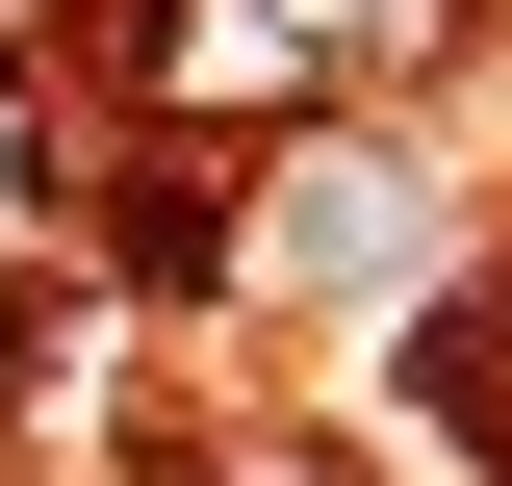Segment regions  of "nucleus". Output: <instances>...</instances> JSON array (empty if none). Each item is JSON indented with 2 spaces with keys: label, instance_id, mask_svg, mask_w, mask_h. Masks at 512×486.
Wrapping results in <instances>:
<instances>
[{
  "label": "nucleus",
  "instance_id": "3",
  "mask_svg": "<svg viewBox=\"0 0 512 486\" xmlns=\"http://www.w3.org/2000/svg\"><path fill=\"white\" fill-rule=\"evenodd\" d=\"M205 486H308V461H205Z\"/></svg>",
  "mask_w": 512,
  "mask_h": 486
},
{
  "label": "nucleus",
  "instance_id": "2",
  "mask_svg": "<svg viewBox=\"0 0 512 486\" xmlns=\"http://www.w3.org/2000/svg\"><path fill=\"white\" fill-rule=\"evenodd\" d=\"M154 52L205 103H384V77L461 52V0H154Z\"/></svg>",
  "mask_w": 512,
  "mask_h": 486
},
{
  "label": "nucleus",
  "instance_id": "1",
  "mask_svg": "<svg viewBox=\"0 0 512 486\" xmlns=\"http://www.w3.org/2000/svg\"><path fill=\"white\" fill-rule=\"evenodd\" d=\"M256 154H282V180H256V231H231V282L256 307H410L436 282V154H410V128H256Z\"/></svg>",
  "mask_w": 512,
  "mask_h": 486
}]
</instances>
